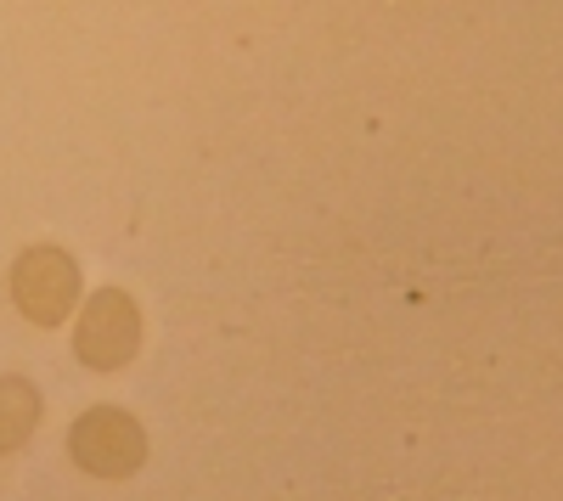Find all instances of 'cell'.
<instances>
[{
	"mask_svg": "<svg viewBox=\"0 0 563 501\" xmlns=\"http://www.w3.org/2000/svg\"><path fill=\"white\" fill-rule=\"evenodd\" d=\"M74 360L85 372H124L141 355V338H147V322H141V304L124 288H97L85 293L74 310Z\"/></svg>",
	"mask_w": 563,
	"mask_h": 501,
	"instance_id": "obj_3",
	"label": "cell"
},
{
	"mask_svg": "<svg viewBox=\"0 0 563 501\" xmlns=\"http://www.w3.org/2000/svg\"><path fill=\"white\" fill-rule=\"evenodd\" d=\"M40 423H45V394L23 372H0V457H18L40 434Z\"/></svg>",
	"mask_w": 563,
	"mask_h": 501,
	"instance_id": "obj_4",
	"label": "cell"
},
{
	"mask_svg": "<svg viewBox=\"0 0 563 501\" xmlns=\"http://www.w3.org/2000/svg\"><path fill=\"white\" fill-rule=\"evenodd\" d=\"M85 299V270L68 248L57 243H29L12 254L7 265V304L23 315L29 327L52 333V327H68L74 310Z\"/></svg>",
	"mask_w": 563,
	"mask_h": 501,
	"instance_id": "obj_1",
	"label": "cell"
},
{
	"mask_svg": "<svg viewBox=\"0 0 563 501\" xmlns=\"http://www.w3.org/2000/svg\"><path fill=\"white\" fill-rule=\"evenodd\" d=\"M68 463L85 479H102V485H124L147 468V428H141L135 412L102 400V405H85V412L68 423Z\"/></svg>",
	"mask_w": 563,
	"mask_h": 501,
	"instance_id": "obj_2",
	"label": "cell"
}]
</instances>
